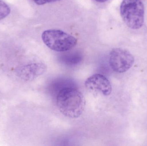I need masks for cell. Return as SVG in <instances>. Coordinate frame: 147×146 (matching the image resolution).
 Instances as JSON below:
<instances>
[{"instance_id":"obj_1","label":"cell","mask_w":147,"mask_h":146,"mask_svg":"<svg viewBox=\"0 0 147 146\" xmlns=\"http://www.w3.org/2000/svg\"><path fill=\"white\" fill-rule=\"evenodd\" d=\"M58 109L65 116L75 119L84 112L86 101L82 93L73 85L61 89L56 95Z\"/></svg>"},{"instance_id":"obj_2","label":"cell","mask_w":147,"mask_h":146,"mask_svg":"<svg viewBox=\"0 0 147 146\" xmlns=\"http://www.w3.org/2000/svg\"><path fill=\"white\" fill-rule=\"evenodd\" d=\"M42 40L49 49L57 52H65L72 49L77 43L74 36L58 29H49L42 33Z\"/></svg>"},{"instance_id":"obj_3","label":"cell","mask_w":147,"mask_h":146,"mask_svg":"<svg viewBox=\"0 0 147 146\" xmlns=\"http://www.w3.org/2000/svg\"><path fill=\"white\" fill-rule=\"evenodd\" d=\"M120 13L123 21L129 28L138 29L143 25L144 7L140 0H123L120 6Z\"/></svg>"},{"instance_id":"obj_4","label":"cell","mask_w":147,"mask_h":146,"mask_svg":"<svg viewBox=\"0 0 147 146\" xmlns=\"http://www.w3.org/2000/svg\"><path fill=\"white\" fill-rule=\"evenodd\" d=\"M134 62V57L127 50L115 48L110 53L109 63L114 72L117 73L127 72L132 67Z\"/></svg>"},{"instance_id":"obj_5","label":"cell","mask_w":147,"mask_h":146,"mask_svg":"<svg viewBox=\"0 0 147 146\" xmlns=\"http://www.w3.org/2000/svg\"><path fill=\"white\" fill-rule=\"evenodd\" d=\"M85 85L89 91L99 93L104 96H109L112 91L110 81L101 74H95L87 78Z\"/></svg>"},{"instance_id":"obj_6","label":"cell","mask_w":147,"mask_h":146,"mask_svg":"<svg viewBox=\"0 0 147 146\" xmlns=\"http://www.w3.org/2000/svg\"><path fill=\"white\" fill-rule=\"evenodd\" d=\"M46 70L47 66L45 64L42 63H35L22 67L17 73L22 79L29 81L42 75Z\"/></svg>"},{"instance_id":"obj_7","label":"cell","mask_w":147,"mask_h":146,"mask_svg":"<svg viewBox=\"0 0 147 146\" xmlns=\"http://www.w3.org/2000/svg\"><path fill=\"white\" fill-rule=\"evenodd\" d=\"M84 56L80 51H72L66 52L60 56V62L69 67H74L80 64L83 60Z\"/></svg>"},{"instance_id":"obj_8","label":"cell","mask_w":147,"mask_h":146,"mask_svg":"<svg viewBox=\"0 0 147 146\" xmlns=\"http://www.w3.org/2000/svg\"><path fill=\"white\" fill-rule=\"evenodd\" d=\"M10 13V9L7 4L0 0V20L7 17Z\"/></svg>"},{"instance_id":"obj_9","label":"cell","mask_w":147,"mask_h":146,"mask_svg":"<svg viewBox=\"0 0 147 146\" xmlns=\"http://www.w3.org/2000/svg\"><path fill=\"white\" fill-rule=\"evenodd\" d=\"M32 1L37 5H42L46 3L55 2L60 0H32Z\"/></svg>"},{"instance_id":"obj_10","label":"cell","mask_w":147,"mask_h":146,"mask_svg":"<svg viewBox=\"0 0 147 146\" xmlns=\"http://www.w3.org/2000/svg\"><path fill=\"white\" fill-rule=\"evenodd\" d=\"M95 1L98 2L105 3V2H107V1H109V0H95Z\"/></svg>"}]
</instances>
